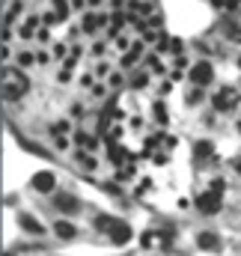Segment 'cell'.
I'll list each match as a JSON object with an SVG mask.
<instances>
[{
    "instance_id": "1",
    "label": "cell",
    "mask_w": 241,
    "mask_h": 256,
    "mask_svg": "<svg viewBox=\"0 0 241 256\" xmlns=\"http://www.w3.org/2000/svg\"><path fill=\"white\" fill-rule=\"evenodd\" d=\"M27 90H30V80L21 68H6L3 72V98L6 102H18Z\"/></svg>"
},
{
    "instance_id": "2",
    "label": "cell",
    "mask_w": 241,
    "mask_h": 256,
    "mask_svg": "<svg viewBox=\"0 0 241 256\" xmlns=\"http://www.w3.org/2000/svg\"><path fill=\"white\" fill-rule=\"evenodd\" d=\"M241 96L236 86H220L218 92H214V98H212V104H214V110H220V114H226V110H232V108H238Z\"/></svg>"
},
{
    "instance_id": "3",
    "label": "cell",
    "mask_w": 241,
    "mask_h": 256,
    "mask_svg": "<svg viewBox=\"0 0 241 256\" xmlns=\"http://www.w3.org/2000/svg\"><path fill=\"white\" fill-rule=\"evenodd\" d=\"M196 208L202 212V214H218L220 208H224V194L220 191H202L200 196H196Z\"/></svg>"
},
{
    "instance_id": "4",
    "label": "cell",
    "mask_w": 241,
    "mask_h": 256,
    "mask_svg": "<svg viewBox=\"0 0 241 256\" xmlns=\"http://www.w3.org/2000/svg\"><path fill=\"white\" fill-rule=\"evenodd\" d=\"M131 236H134V232H131V226H128L125 220H120V218H116V220H114V226L108 230V238H110L114 244H128V242H131Z\"/></svg>"
},
{
    "instance_id": "5",
    "label": "cell",
    "mask_w": 241,
    "mask_h": 256,
    "mask_svg": "<svg viewBox=\"0 0 241 256\" xmlns=\"http://www.w3.org/2000/svg\"><path fill=\"white\" fill-rule=\"evenodd\" d=\"M212 78H214L212 63H196L194 68H190V80H194V86H208Z\"/></svg>"
},
{
    "instance_id": "6",
    "label": "cell",
    "mask_w": 241,
    "mask_h": 256,
    "mask_svg": "<svg viewBox=\"0 0 241 256\" xmlns=\"http://www.w3.org/2000/svg\"><path fill=\"white\" fill-rule=\"evenodd\" d=\"M54 206H57V212H62V214L80 212V200H78L74 194H57V196H54Z\"/></svg>"
},
{
    "instance_id": "7",
    "label": "cell",
    "mask_w": 241,
    "mask_h": 256,
    "mask_svg": "<svg viewBox=\"0 0 241 256\" xmlns=\"http://www.w3.org/2000/svg\"><path fill=\"white\" fill-rule=\"evenodd\" d=\"M54 188H57V179H54V173L42 170V173H36V176H33V191H39V194H51Z\"/></svg>"
},
{
    "instance_id": "8",
    "label": "cell",
    "mask_w": 241,
    "mask_h": 256,
    "mask_svg": "<svg viewBox=\"0 0 241 256\" xmlns=\"http://www.w3.org/2000/svg\"><path fill=\"white\" fill-rule=\"evenodd\" d=\"M196 248L200 250H220V238L214 232H200L196 236Z\"/></svg>"
},
{
    "instance_id": "9",
    "label": "cell",
    "mask_w": 241,
    "mask_h": 256,
    "mask_svg": "<svg viewBox=\"0 0 241 256\" xmlns=\"http://www.w3.org/2000/svg\"><path fill=\"white\" fill-rule=\"evenodd\" d=\"M108 18L104 15H84V33H96L98 27H104Z\"/></svg>"
},
{
    "instance_id": "10",
    "label": "cell",
    "mask_w": 241,
    "mask_h": 256,
    "mask_svg": "<svg viewBox=\"0 0 241 256\" xmlns=\"http://www.w3.org/2000/svg\"><path fill=\"white\" fill-rule=\"evenodd\" d=\"M108 158H110L114 164H122V161H128V149L120 146V143H110V146H108Z\"/></svg>"
},
{
    "instance_id": "11",
    "label": "cell",
    "mask_w": 241,
    "mask_h": 256,
    "mask_svg": "<svg viewBox=\"0 0 241 256\" xmlns=\"http://www.w3.org/2000/svg\"><path fill=\"white\" fill-rule=\"evenodd\" d=\"M54 232H57L60 238H74V236H78V226L68 224V220H57V224H54Z\"/></svg>"
},
{
    "instance_id": "12",
    "label": "cell",
    "mask_w": 241,
    "mask_h": 256,
    "mask_svg": "<svg viewBox=\"0 0 241 256\" xmlns=\"http://www.w3.org/2000/svg\"><path fill=\"white\" fill-rule=\"evenodd\" d=\"M18 224H21V226H24L27 232H36V236L42 232V224H39V220H33L30 214H21V218H18Z\"/></svg>"
},
{
    "instance_id": "13",
    "label": "cell",
    "mask_w": 241,
    "mask_h": 256,
    "mask_svg": "<svg viewBox=\"0 0 241 256\" xmlns=\"http://www.w3.org/2000/svg\"><path fill=\"white\" fill-rule=\"evenodd\" d=\"M140 51H143V45H134V48L122 57V66H125V68H128V66H134L137 60H140Z\"/></svg>"
},
{
    "instance_id": "14",
    "label": "cell",
    "mask_w": 241,
    "mask_h": 256,
    "mask_svg": "<svg viewBox=\"0 0 241 256\" xmlns=\"http://www.w3.org/2000/svg\"><path fill=\"white\" fill-rule=\"evenodd\" d=\"M74 140H78V146H84V152L96 149V137H90V134H80V131H78V137H74Z\"/></svg>"
},
{
    "instance_id": "15",
    "label": "cell",
    "mask_w": 241,
    "mask_h": 256,
    "mask_svg": "<svg viewBox=\"0 0 241 256\" xmlns=\"http://www.w3.org/2000/svg\"><path fill=\"white\" fill-rule=\"evenodd\" d=\"M212 152H214V149H212V143H208V140H200V143H196V149H194V155H196V158H208Z\"/></svg>"
},
{
    "instance_id": "16",
    "label": "cell",
    "mask_w": 241,
    "mask_h": 256,
    "mask_svg": "<svg viewBox=\"0 0 241 256\" xmlns=\"http://www.w3.org/2000/svg\"><path fill=\"white\" fill-rule=\"evenodd\" d=\"M114 220H116V218H110V214H102V218H96V230H102V232H108V230L114 226Z\"/></svg>"
},
{
    "instance_id": "17",
    "label": "cell",
    "mask_w": 241,
    "mask_h": 256,
    "mask_svg": "<svg viewBox=\"0 0 241 256\" xmlns=\"http://www.w3.org/2000/svg\"><path fill=\"white\" fill-rule=\"evenodd\" d=\"M78 164H84L86 170H96V158L90 152H78Z\"/></svg>"
},
{
    "instance_id": "18",
    "label": "cell",
    "mask_w": 241,
    "mask_h": 256,
    "mask_svg": "<svg viewBox=\"0 0 241 256\" xmlns=\"http://www.w3.org/2000/svg\"><path fill=\"white\" fill-rule=\"evenodd\" d=\"M146 84H149V74H143V72H137V74L131 78V86H134V90H143Z\"/></svg>"
},
{
    "instance_id": "19",
    "label": "cell",
    "mask_w": 241,
    "mask_h": 256,
    "mask_svg": "<svg viewBox=\"0 0 241 256\" xmlns=\"http://www.w3.org/2000/svg\"><path fill=\"white\" fill-rule=\"evenodd\" d=\"M66 15H68V6H66L62 0H54V18H57V21H62Z\"/></svg>"
},
{
    "instance_id": "20",
    "label": "cell",
    "mask_w": 241,
    "mask_h": 256,
    "mask_svg": "<svg viewBox=\"0 0 241 256\" xmlns=\"http://www.w3.org/2000/svg\"><path fill=\"white\" fill-rule=\"evenodd\" d=\"M36 24H39V21H36V18H30V21L21 27V36H24V39H30V36H33V30H36Z\"/></svg>"
},
{
    "instance_id": "21",
    "label": "cell",
    "mask_w": 241,
    "mask_h": 256,
    "mask_svg": "<svg viewBox=\"0 0 241 256\" xmlns=\"http://www.w3.org/2000/svg\"><path fill=\"white\" fill-rule=\"evenodd\" d=\"M131 176H134V167H131V164H125V167H122L120 173H116V179H120V182H125V179H131Z\"/></svg>"
},
{
    "instance_id": "22",
    "label": "cell",
    "mask_w": 241,
    "mask_h": 256,
    "mask_svg": "<svg viewBox=\"0 0 241 256\" xmlns=\"http://www.w3.org/2000/svg\"><path fill=\"white\" fill-rule=\"evenodd\" d=\"M202 98V86H196V90H190V96H188V104H196Z\"/></svg>"
},
{
    "instance_id": "23",
    "label": "cell",
    "mask_w": 241,
    "mask_h": 256,
    "mask_svg": "<svg viewBox=\"0 0 241 256\" xmlns=\"http://www.w3.org/2000/svg\"><path fill=\"white\" fill-rule=\"evenodd\" d=\"M155 116H158V122H167V110H164V104H161V102L155 104Z\"/></svg>"
},
{
    "instance_id": "24",
    "label": "cell",
    "mask_w": 241,
    "mask_h": 256,
    "mask_svg": "<svg viewBox=\"0 0 241 256\" xmlns=\"http://www.w3.org/2000/svg\"><path fill=\"white\" fill-rule=\"evenodd\" d=\"M224 188H226V182H224V179H214V182H212V191H224Z\"/></svg>"
},
{
    "instance_id": "25",
    "label": "cell",
    "mask_w": 241,
    "mask_h": 256,
    "mask_svg": "<svg viewBox=\"0 0 241 256\" xmlns=\"http://www.w3.org/2000/svg\"><path fill=\"white\" fill-rule=\"evenodd\" d=\"M18 63H21V66H30V63H33V54H21V57H18Z\"/></svg>"
},
{
    "instance_id": "26",
    "label": "cell",
    "mask_w": 241,
    "mask_h": 256,
    "mask_svg": "<svg viewBox=\"0 0 241 256\" xmlns=\"http://www.w3.org/2000/svg\"><path fill=\"white\" fill-rule=\"evenodd\" d=\"M66 128H68V122H57V126L51 128V131H54V134H62V131H66Z\"/></svg>"
},
{
    "instance_id": "27",
    "label": "cell",
    "mask_w": 241,
    "mask_h": 256,
    "mask_svg": "<svg viewBox=\"0 0 241 256\" xmlns=\"http://www.w3.org/2000/svg\"><path fill=\"white\" fill-rule=\"evenodd\" d=\"M170 48H173V54H182V42H179V39H173V42H170Z\"/></svg>"
},
{
    "instance_id": "28",
    "label": "cell",
    "mask_w": 241,
    "mask_h": 256,
    "mask_svg": "<svg viewBox=\"0 0 241 256\" xmlns=\"http://www.w3.org/2000/svg\"><path fill=\"white\" fill-rule=\"evenodd\" d=\"M236 170H238V173H241V158H238V161H236Z\"/></svg>"
},
{
    "instance_id": "29",
    "label": "cell",
    "mask_w": 241,
    "mask_h": 256,
    "mask_svg": "<svg viewBox=\"0 0 241 256\" xmlns=\"http://www.w3.org/2000/svg\"><path fill=\"white\" fill-rule=\"evenodd\" d=\"M3 256H12V254H3Z\"/></svg>"
}]
</instances>
